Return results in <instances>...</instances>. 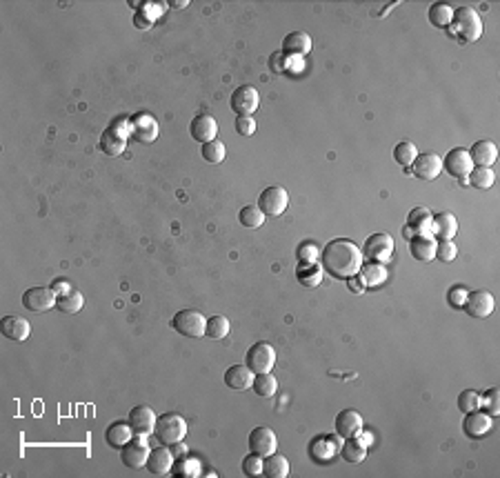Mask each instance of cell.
I'll return each mask as SVG.
<instances>
[{"label":"cell","mask_w":500,"mask_h":478,"mask_svg":"<svg viewBox=\"0 0 500 478\" xmlns=\"http://www.w3.org/2000/svg\"><path fill=\"white\" fill-rule=\"evenodd\" d=\"M362 263H364L362 250L347 238L329 240L320 252V265L334 278L347 280L351 276H358Z\"/></svg>","instance_id":"1"},{"label":"cell","mask_w":500,"mask_h":478,"mask_svg":"<svg viewBox=\"0 0 500 478\" xmlns=\"http://www.w3.org/2000/svg\"><path fill=\"white\" fill-rule=\"evenodd\" d=\"M452 27L458 38H463L465 43H476L482 36V18L476 9L471 7H458L454 9V20Z\"/></svg>","instance_id":"2"},{"label":"cell","mask_w":500,"mask_h":478,"mask_svg":"<svg viewBox=\"0 0 500 478\" xmlns=\"http://www.w3.org/2000/svg\"><path fill=\"white\" fill-rule=\"evenodd\" d=\"M154 436L163 443V445H173L178 441H185L187 436V420L176 414V412H167L163 416H158L156 427H154Z\"/></svg>","instance_id":"3"},{"label":"cell","mask_w":500,"mask_h":478,"mask_svg":"<svg viewBox=\"0 0 500 478\" xmlns=\"http://www.w3.org/2000/svg\"><path fill=\"white\" fill-rule=\"evenodd\" d=\"M171 327H173V332H178L180 336L200 338V336H205L207 318H205V314L198 309H180L171 318Z\"/></svg>","instance_id":"4"},{"label":"cell","mask_w":500,"mask_h":478,"mask_svg":"<svg viewBox=\"0 0 500 478\" xmlns=\"http://www.w3.org/2000/svg\"><path fill=\"white\" fill-rule=\"evenodd\" d=\"M245 361H247L245 365L254 374H267L272 372L276 365V349L272 343H267V340H258V343H254L247 349Z\"/></svg>","instance_id":"5"},{"label":"cell","mask_w":500,"mask_h":478,"mask_svg":"<svg viewBox=\"0 0 500 478\" xmlns=\"http://www.w3.org/2000/svg\"><path fill=\"white\" fill-rule=\"evenodd\" d=\"M150 445H147V436L136 434L133 439L120 449V458L129 470H143L147 465V458H150Z\"/></svg>","instance_id":"6"},{"label":"cell","mask_w":500,"mask_h":478,"mask_svg":"<svg viewBox=\"0 0 500 478\" xmlns=\"http://www.w3.org/2000/svg\"><path fill=\"white\" fill-rule=\"evenodd\" d=\"M258 207L263 209L265 216H280L289 207V194L285 187L274 185L263 189V194L258 198Z\"/></svg>","instance_id":"7"},{"label":"cell","mask_w":500,"mask_h":478,"mask_svg":"<svg viewBox=\"0 0 500 478\" xmlns=\"http://www.w3.org/2000/svg\"><path fill=\"white\" fill-rule=\"evenodd\" d=\"M474 169V162H471V156H469V149L465 147H456L452 152L442 158V172H447L454 179H467L469 172Z\"/></svg>","instance_id":"8"},{"label":"cell","mask_w":500,"mask_h":478,"mask_svg":"<svg viewBox=\"0 0 500 478\" xmlns=\"http://www.w3.org/2000/svg\"><path fill=\"white\" fill-rule=\"evenodd\" d=\"M362 256L371 263H387L394 256V238L389 234H374L367 238L362 247Z\"/></svg>","instance_id":"9"},{"label":"cell","mask_w":500,"mask_h":478,"mask_svg":"<svg viewBox=\"0 0 500 478\" xmlns=\"http://www.w3.org/2000/svg\"><path fill=\"white\" fill-rule=\"evenodd\" d=\"M58 294L51 290V287H32L22 294V305L29 311H49L56 307Z\"/></svg>","instance_id":"10"},{"label":"cell","mask_w":500,"mask_h":478,"mask_svg":"<svg viewBox=\"0 0 500 478\" xmlns=\"http://www.w3.org/2000/svg\"><path fill=\"white\" fill-rule=\"evenodd\" d=\"M261 105V93L251 85H240L232 93V109L236 116H251Z\"/></svg>","instance_id":"11"},{"label":"cell","mask_w":500,"mask_h":478,"mask_svg":"<svg viewBox=\"0 0 500 478\" xmlns=\"http://www.w3.org/2000/svg\"><path fill=\"white\" fill-rule=\"evenodd\" d=\"M249 452L256 456H269L278 449V439L272 427H254L249 434Z\"/></svg>","instance_id":"12"},{"label":"cell","mask_w":500,"mask_h":478,"mask_svg":"<svg viewBox=\"0 0 500 478\" xmlns=\"http://www.w3.org/2000/svg\"><path fill=\"white\" fill-rule=\"evenodd\" d=\"M341 436H331V434H322V436H316L309 445V454L316 463H329L336 454H341Z\"/></svg>","instance_id":"13"},{"label":"cell","mask_w":500,"mask_h":478,"mask_svg":"<svg viewBox=\"0 0 500 478\" xmlns=\"http://www.w3.org/2000/svg\"><path fill=\"white\" fill-rule=\"evenodd\" d=\"M494 307H496V300L487 290L469 292L465 305H463V309L469 314L471 318H487V316H492Z\"/></svg>","instance_id":"14"},{"label":"cell","mask_w":500,"mask_h":478,"mask_svg":"<svg viewBox=\"0 0 500 478\" xmlns=\"http://www.w3.org/2000/svg\"><path fill=\"white\" fill-rule=\"evenodd\" d=\"M412 172L421 181H434L442 174V158L436 152L418 154L416 160H414V165H412Z\"/></svg>","instance_id":"15"},{"label":"cell","mask_w":500,"mask_h":478,"mask_svg":"<svg viewBox=\"0 0 500 478\" xmlns=\"http://www.w3.org/2000/svg\"><path fill=\"white\" fill-rule=\"evenodd\" d=\"M127 420H129V425H131L133 434L150 436V434H154V427H156L158 416H156V412H154L150 405H136V407H133L131 412H129Z\"/></svg>","instance_id":"16"},{"label":"cell","mask_w":500,"mask_h":478,"mask_svg":"<svg viewBox=\"0 0 500 478\" xmlns=\"http://www.w3.org/2000/svg\"><path fill=\"white\" fill-rule=\"evenodd\" d=\"M189 134H192L194 141L205 145L209 141L218 138V122H216V118L209 116V114H198L192 120V125H189Z\"/></svg>","instance_id":"17"},{"label":"cell","mask_w":500,"mask_h":478,"mask_svg":"<svg viewBox=\"0 0 500 478\" xmlns=\"http://www.w3.org/2000/svg\"><path fill=\"white\" fill-rule=\"evenodd\" d=\"M492 425H494L492 416L487 412H480V409H476V412L465 414L463 432H465V436H469V439H482V436L492 429Z\"/></svg>","instance_id":"18"},{"label":"cell","mask_w":500,"mask_h":478,"mask_svg":"<svg viewBox=\"0 0 500 478\" xmlns=\"http://www.w3.org/2000/svg\"><path fill=\"white\" fill-rule=\"evenodd\" d=\"M407 225L414 236H434V214L427 207H416L407 216Z\"/></svg>","instance_id":"19"},{"label":"cell","mask_w":500,"mask_h":478,"mask_svg":"<svg viewBox=\"0 0 500 478\" xmlns=\"http://www.w3.org/2000/svg\"><path fill=\"white\" fill-rule=\"evenodd\" d=\"M362 429V416L356 412V409H343L341 414L336 416V434L341 439H351Z\"/></svg>","instance_id":"20"},{"label":"cell","mask_w":500,"mask_h":478,"mask_svg":"<svg viewBox=\"0 0 500 478\" xmlns=\"http://www.w3.org/2000/svg\"><path fill=\"white\" fill-rule=\"evenodd\" d=\"M0 332H3L5 338L16 340V343H22V340L29 338L32 325H29V321H25L20 316H5L3 321H0Z\"/></svg>","instance_id":"21"},{"label":"cell","mask_w":500,"mask_h":478,"mask_svg":"<svg viewBox=\"0 0 500 478\" xmlns=\"http://www.w3.org/2000/svg\"><path fill=\"white\" fill-rule=\"evenodd\" d=\"M173 454L169 452V447L163 445L158 449H152L150 452V458H147V472L154 474V476H163V474H169L171 467H173Z\"/></svg>","instance_id":"22"},{"label":"cell","mask_w":500,"mask_h":478,"mask_svg":"<svg viewBox=\"0 0 500 478\" xmlns=\"http://www.w3.org/2000/svg\"><path fill=\"white\" fill-rule=\"evenodd\" d=\"M312 51V36L305 32H291L282 40V56H307Z\"/></svg>","instance_id":"23"},{"label":"cell","mask_w":500,"mask_h":478,"mask_svg":"<svg viewBox=\"0 0 500 478\" xmlns=\"http://www.w3.org/2000/svg\"><path fill=\"white\" fill-rule=\"evenodd\" d=\"M131 134L140 143H152L158 136V122L150 114H136L131 120Z\"/></svg>","instance_id":"24"},{"label":"cell","mask_w":500,"mask_h":478,"mask_svg":"<svg viewBox=\"0 0 500 478\" xmlns=\"http://www.w3.org/2000/svg\"><path fill=\"white\" fill-rule=\"evenodd\" d=\"M127 131H120L118 125L110 127L103 136H100V149L107 154V156H118L125 152L127 147Z\"/></svg>","instance_id":"25"},{"label":"cell","mask_w":500,"mask_h":478,"mask_svg":"<svg viewBox=\"0 0 500 478\" xmlns=\"http://www.w3.org/2000/svg\"><path fill=\"white\" fill-rule=\"evenodd\" d=\"M469 156L474 167H492L498 160V147L492 141H478L469 149Z\"/></svg>","instance_id":"26"},{"label":"cell","mask_w":500,"mask_h":478,"mask_svg":"<svg viewBox=\"0 0 500 478\" xmlns=\"http://www.w3.org/2000/svg\"><path fill=\"white\" fill-rule=\"evenodd\" d=\"M251 382H254V372L247 365H232L225 372V385L229 389H236V392L249 389Z\"/></svg>","instance_id":"27"},{"label":"cell","mask_w":500,"mask_h":478,"mask_svg":"<svg viewBox=\"0 0 500 478\" xmlns=\"http://www.w3.org/2000/svg\"><path fill=\"white\" fill-rule=\"evenodd\" d=\"M133 429L129 425V420H116L112 422L110 427L105 432V441L110 443V447H116V449H123L131 439H133Z\"/></svg>","instance_id":"28"},{"label":"cell","mask_w":500,"mask_h":478,"mask_svg":"<svg viewBox=\"0 0 500 478\" xmlns=\"http://www.w3.org/2000/svg\"><path fill=\"white\" fill-rule=\"evenodd\" d=\"M436 240L434 236H414L409 240V252L412 256L416 258V261H421V263H429V261H434L436 258Z\"/></svg>","instance_id":"29"},{"label":"cell","mask_w":500,"mask_h":478,"mask_svg":"<svg viewBox=\"0 0 500 478\" xmlns=\"http://www.w3.org/2000/svg\"><path fill=\"white\" fill-rule=\"evenodd\" d=\"M458 234V221L452 212H440L434 216V236L440 240H454Z\"/></svg>","instance_id":"30"},{"label":"cell","mask_w":500,"mask_h":478,"mask_svg":"<svg viewBox=\"0 0 500 478\" xmlns=\"http://www.w3.org/2000/svg\"><path fill=\"white\" fill-rule=\"evenodd\" d=\"M263 474L269 478H287L289 476V460L282 454H269L263 458Z\"/></svg>","instance_id":"31"},{"label":"cell","mask_w":500,"mask_h":478,"mask_svg":"<svg viewBox=\"0 0 500 478\" xmlns=\"http://www.w3.org/2000/svg\"><path fill=\"white\" fill-rule=\"evenodd\" d=\"M341 456L347 463H362L364 456H367V445H364L358 436H351V439H345L341 447Z\"/></svg>","instance_id":"32"},{"label":"cell","mask_w":500,"mask_h":478,"mask_svg":"<svg viewBox=\"0 0 500 478\" xmlns=\"http://www.w3.org/2000/svg\"><path fill=\"white\" fill-rule=\"evenodd\" d=\"M454 20V7L447 5V3H434L429 7V22L438 27V30H445V27H449Z\"/></svg>","instance_id":"33"},{"label":"cell","mask_w":500,"mask_h":478,"mask_svg":"<svg viewBox=\"0 0 500 478\" xmlns=\"http://www.w3.org/2000/svg\"><path fill=\"white\" fill-rule=\"evenodd\" d=\"M265 214H263V209L258 207V205H245V207L240 209V214H238V223L242 225V227H247V229H258L263 223H265Z\"/></svg>","instance_id":"34"},{"label":"cell","mask_w":500,"mask_h":478,"mask_svg":"<svg viewBox=\"0 0 500 478\" xmlns=\"http://www.w3.org/2000/svg\"><path fill=\"white\" fill-rule=\"evenodd\" d=\"M254 392L261 396V399H272L278 389V380L272 376V372L267 374H254V382H251Z\"/></svg>","instance_id":"35"},{"label":"cell","mask_w":500,"mask_h":478,"mask_svg":"<svg viewBox=\"0 0 500 478\" xmlns=\"http://www.w3.org/2000/svg\"><path fill=\"white\" fill-rule=\"evenodd\" d=\"M83 305H85V296L80 294L78 290L67 292V294L58 296V300H56V309L65 311V314H78L80 309H83Z\"/></svg>","instance_id":"36"},{"label":"cell","mask_w":500,"mask_h":478,"mask_svg":"<svg viewBox=\"0 0 500 478\" xmlns=\"http://www.w3.org/2000/svg\"><path fill=\"white\" fill-rule=\"evenodd\" d=\"M360 280L364 285H383L387 280V269L383 263H369V265H362L360 267Z\"/></svg>","instance_id":"37"},{"label":"cell","mask_w":500,"mask_h":478,"mask_svg":"<svg viewBox=\"0 0 500 478\" xmlns=\"http://www.w3.org/2000/svg\"><path fill=\"white\" fill-rule=\"evenodd\" d=\"M296 276H298L301 285L316 287L322 280V265H318V263H301L298 271H296Z\"/></svg>","instance_id":"38"},{"label":"cell","mask_w":500,"mask_h":478,"mask_svg":"<svg viewBox=\"0 0 500 478\" xmlns=\"http://www.w3.org/2000/svg\"><path fill=\"white\" fill-rule=\"evenodd\" d=\"M496 181V174L492 167H474L467 176V183L476 189H489Z\"/></svg>","instance_id":"39"},{"label":"cell","mask_w":500,"mask_h":478,"mask_svg":"<svg viewBox=\"0 0 500 478\" xmlns=\"http://www.w3.org/2000/svg\"><path fill=\"white\" fill-rule=\"evenodd\" d=\"M229 330H232V325H229V321L225 316H221V314H213V316L207 318V327H205V336L213 338V340H223Z\"/></svg>","instance_id":"40"},{"label":"cell","mask_w":500,"mask_h":478,"mask_svg":"<svg viewBox=\"0 0 500 478\" xmlns=\"http://www.w3.org/2000/svg\"><path fill=\"white\" fill-rule=\"evenodd\" d=\"M173 476H200V463L198 458H192V456H183V458H176L173 460V467L171 472Z\"/></svg>","instance_id":"41"},{"label":"cell","mask_w":500,"mask_h":478,"mask_svg":"<svg viewBox=\"0 0 500 478\" xmlns=\"http://www.w3.org/2000/svg\"><path fill=\"white\" fill-rule=\"evenodd\" d=\"M416 156H418V149H416V145L409 143V141L398 143V145L394 147V160L398 162L400 167H412L414 160H416Z\"/></svg>","instance_id":"42"},{"label":"cell","mask_w":500,"mask_h":478,"mask_svg":"<svg viewBox=\"0 0 500 478\" xmlns=\"http://www.w3.org/2000/svg\"><path fill=\"white\" fill-rule=\"evenodd\" d=\"M225 156H227V147L218 138L202 145V158H205L207 162H211V165H218V162H223Z\"/></svg>","instance_id":"43"},{"label":"cell","mask_w":500,"mask_h":478,"mask_svg":"<svg viewBox=\"0 0 500 478\" xmlns=\"http://www.w3.org/2000/svg\"><path fill=\"white\" fill-rule=\"evenodd\" d=\"M480 409L487 412L492 418L500 414V389L498 387H492L480 396Z\"/></svg>","instance_id":"44"},{"label":"cell","mask_w":500,"mask_h":478,"mask_svg":"<svg viewBox=\"0 0 500 478\" xmlns=\"http://www.w3.org/2000/svg\"><path fill=\"white\" fill-rule=\"evenodd\" d=\"M458 409H461L463 414H469V412H476L480 409V394L474 392V389H465L458 396Z\"/></svg>","instance_id":"45"},{"label":"cell","mask_w":500,"mask_h":478,"mask_svg":"<svg viewBox=\"0 0 500 478\" xmlns=\"http://www.w3.org/2000/svg\"><path fill=\"white\" fill-rule=\"evenodd\" d=\"M458 254V247L454 240H440L436 245V258H440L442 263H452Z\"/></svg>","instance_id":"46"},{"label":"cell","mask_w":500,"mask_h":478,"mask_svg":"<svg viewBox=\"0 0 500 478\" xmlns=\"http://www.w3.org/2000/svg\"><path fill=\"white\" fill-rule=\"evenodd\" d=\"M298 261L301 263H318L320 261V250L314 243H303L298 247Z\"/></svg>","instance_id":"47"},{"label":"cell","mask_w":500,"mask_h":478,"mask_svg":"<svg viewBox=\"0 0 500 478\" xmlns=\"http://www.w3.org/2000/svg\"><path fill=\"white\" fill-rule=\"evenodd\" d=\"M242 472H245V476L263 474V456H256L249 452V456H245V460H242Z\"/></svg>","instance_id":"48"},{"label":"cell","mask_w":500,"mask_h":478,"mask_svg":"<svg viewBox=\"0 0 500 478\" xmlns=\"http://www.w3.org/2000/svg\"><path fill=\"white\" fill-rule=\"evenodd\" d=\"M467 296H469V290H467V287H463V285L452 287V292H449V303H452V307L463 309Z\"/></svg>","instance_id":"49"},{"label":"cell","mask_w":500,"mask_h":478,"mask_svg":"<svg viewBox=\"0 0 500 478\" xmlns=\"http://www.w3.org/2000/svg\"><path fill=\"white\" fill-rule=\"evenodd\" d=\"M236 131L240 136H251L256 131V120L251 116H238L236 118Z\"/></svg>","instance_id":"50"},{"label":"cell","mask_w":500,"mask_h":478,"mask_svg":"<svg viewBox=\"0 0 500 478\" xmlns=\"http://www.w3.org/2000/svg\"><path fill=\"white\" fill-rule=\"evenodd\" d=\"M167 447H169V452L173 454V458H183V456H187V454H189V449H187L185 441H178V443L167 445Z\"/></svg>","instance_id":"51"},{"label":"cell","mask_w":500,"mask_h":478,"mask_svg":"<svg viewBox=\"0 0 500 478\" xmlns=\"http://www.w3.org/2000/svg\"><path fill=\"white\" fill-rule=\"evenodd\" d=\"M133 22H136L138 30H150L154 20H152V18H147V16H145V11H138L136 16H133Z\"/></svg>","instance_id":"52"},{"label":"cell","mask_w":500,"mask_h":478,"mask_svg":"<svg viewBox=\"0 0 500 478\" xmlns=\"http://www.w3.org/2000/svg\"><path fill=\"white\" fill-rule=\"evenodd\" d=\"M49 287H51V290L56 292L58 296H63V294H67V292H72V285L67 283V280H53Z\"/></svg>","instance_id":"53"},{"label":"cell","mask_w":500,"mask_h":478,"mask_svg":"<svg viewBox=\"0 0 500 478\" xmlns=\"http://www.w3.org/2000/svg\"><path fill=\"white\" fill-rule=\"evenodd\" d=\"M347 283H349V290H354V292L362 294V290H364V283H362V280H356V276H351V278H347Z\"/></svg>","instance_id":"54"},{"label":"cell","mask_w":500,"mask_h":478,"mask_svg":"<svg viewBox=\"0 0 500 478\" xmlns=\"http://www.w3.org/2000/svg\"><path fill=\"white\" fill-rule=\"evenodd\" d=\"M356 436H358V439H360V441H362L364 445H367V447H369V445L374 443V434H371V432H362V429H360V432H358Z\"/></svg>","instance_id":"55"},{"label":"cell","mask_w":500,"mask_h":478,"mask_svg":"<svg viewBox=\"0 0 500 478\" xmlns=\"http://www.w3.org/2000/svg\"><path fill=\"white\" fill-rule=\"evenodd\" d=\"M189 5V0H183V3H180V0H173V3H171V7H187Z\"/></svg>","instance_id":"56"}]
</instances>
